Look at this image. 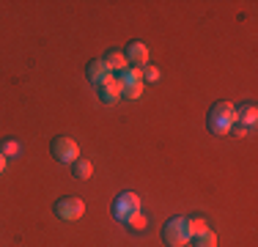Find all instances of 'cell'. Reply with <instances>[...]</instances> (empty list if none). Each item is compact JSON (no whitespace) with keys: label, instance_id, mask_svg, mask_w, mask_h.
Segmentation results:
<instances>
[{"label":"cell","instance_id":"6da1fadb","mask_svg":"<svg viewBox=\"0 0 258 247\" xmlns=\"http://www.w3.org/2000/svg\"><path fill=\"white\" fill-rule=\"evenodd\" d=\"M209 132L212 135H228L236 124V107L231 102H217L209 110Z\"/></svg>","mask_w":258,"mask_h":247},{"label":"cell","instance_id":"4fadbf2b","mask_svg":"<svg viewBox=\"0 0 258 247\" xmlns=\"http://www.w3.org/2000/svg\"><path fill=\"white\" fill-rule=\"evenodd\" d=\"M184 225H187L189 239L198 236V233H204V231H209V225H206V220H204V217H187V220H184Z\"/></svg>","mask_w":258,"mask_h":247},{"label":"cell","instance_id":"9c48e42d","mask_svg":"<svg viewBox=\"0 0 258 247\" xmlns=\"http://www.w3.org/2000/svg\"><path fill=\"white\" fill-rule=\"evenodd\" d=\"M104 66H107L110 72H124L126 69V55H124V49H107V52H104Z\"/></svg>","mask_w":258,"mask_h":247},{"label":"cell","instance_id":"5bb4252c","mask_svg":"<svg viewBox=\"0 0 258 247\" xmlns=\"http://www.w3.org/2000/svg\"><path fill=\"white\" fill-rule=\"evenodd\" d=\"M0 154H3L6 159H14L22 154V146L17 143V140H3V143H0Z\"/></svg>","mask_w":258,"mask_h":247},{"label":"cell","instance_id":"7a4b0ae2","mask_svg":"<svg viewBox=\"0 0 258 247\" xmlns=\"http://www.w3.org/2000/svg\"><path fill=\"white\" fill-rule=\"evenodd\" d=\"M162 242L168 247H184L189 242V233H187V225H184V217H176V220H168L162 225Z\"/></svg>","mask_w":258,"mask_h":247},{"label":"cell","instance_id":"30bf717a","mask_svg":"<svg viewBox=\"0 0 258 247\" xmlns=\"http://www.w3.org/2000/svg\"><path fill=\"white\" fill-rule=\"evenodd\" d=\"M236 121L242 124V127H247V129H255V121H258V107L253 102L250 104H244L242 110H236Z\"/></svg>","mask_w":258,"mask_h":247},{"label":"cell","instance_id":"52a82bcc","mask_svg":"<svg viewBox=\"0 0 258 247\" xmlns=\"http://www.w3.org/2000/svg\"><path fill=\"white\" fill-rule=\"evenodd\" d=\"M124 55H126V64L129 66H143L146 60H149V47L143 44V41H129L126 49H124Z\"/></svg>","mask_w":258,"mask_h":247},{"label":"cell","instance_id":"7c38bea8","mask_svg":"<svg viewBox=\"0 0 258 247\" xmlns=\"http://www.w3.org/2000/svg\"><path fill=\"white\" fill-rule=\"evenodd\" d=\"M72 173H75V178L88 181V178L94 176V165H91L88 159H77V162H72Z\"/></svg>","mask_w":258,"mask_h":247},{"label":"cell","instance_id":"2e32d148","mask_svg":"<svg viewBox=\"0 0 258 247\" xmlns=\"http://www.w3.org/2000/svg\"><path fill=\"white\" fill-rule=\"evenodd\" d=\"M126 228H129L132 233H143V231H146V217H143V212L132 214V217L126 220Z\"/></svg>","mask_w":258,"mask_h":247},{"label":"cell","instance_id":"277c9868","mask_svg":"<svg viewBox=\"0 0 258 247\" xmlns=\"http://www.w3.org/2000/svg\"><path fill=\"white\" fill-rule=\"evenodd\" d=\"M83 214H85V203H83V198L69 195V198H60V201L55 203V217H58V220L75 222V220L83 217Z\"/></svg>","mask_w":258,"mask_h":247},{"label":"cell","instance_id":"e0dca14e","mask_svg":"<svg viewBox=\"0 0 258 247\" xmlns=\"http://www.w3.org/2000/svg\"><path fill=\"white\" fill-rule=\"evenodd\" d=\"M121 96L124 99H140L143 96V83H135V85H124V91H121Z\"/></svg>","mask_w":258,"mask_h":247},{"label":"cell","instance_id":"8992f818","mask_svg":"<svg viewBox=\"0 0 258 247\" xmlns=\"http://www.w3.org/2000/svg\"><path fill=\"white\" fill-rule=\"evenodd\" d=\"M121 91H124V85H121L118 77H113V74H107V77H104L102 83L96 85V94H99V99H102V102H107V104L118 102V99H121Z\"/></svg>","mask_w":258,"mask_h":247},{"label":"cell","instance_id":"8fae6325","mask_svg":"<svg viewBox=\"0 0 258 247\" xmlns=\"http://www.w3.org/2000/svg\"><path fill=\"white\" fill-rule=\"evenodd\" d=\"M118 83H121V85L143 83V69H138V66H126L124 72H118Z\"/></svg>","mask_w":258,"mask_h":247},{"label":"cell","instance_id":"ba28073f","mask_svg":"<svg viewBox=\"0 0 258 247\" xmlns=\"http://www.w3.org/2000/svg\"><path fill=\"white\" fill-rule=\"evenodd\" d=\"M107 74H110V69L104 66V60H102V58H99V60H91V64L85 66V77H88V83L94 85V88L102 83L104 77H107Z\"/></svg>","mask_w":258,"mask_h":247},{"label":"cell","instance_id":"9a60e30c","mask_svg":"<svg viewBox=\"0 0 258 247\" xmlns=\"http://www.w3.org/2000/svg\"><path fill=\"white\" fill-rule=\"evenodd\" d=\"M192 244L195 247H217V233L204 231V233H198V236H192Z\"/></svg>","mask_w":258,"mask_h":247},{"label":"cell","instance_id":"3957f363","mask_svg":"<svg viewBox=\"0 0 258 247\" xmlns=\"http://www.w3.org/2000/svg\"><path fill=\"white\" fill-rule=\"evenodd\" d=\"M50 151H52V157L58 159V162H77L80 159V146L75 143L72 138H66V135H58V138L52 140V146H50Z\"/></svg>","mask_w":258,"mask_h":247},{"label":"cell","instance_id":"ac0fdd59","mask_svg":"<svg viewBox=\"0 0 258 247\" xmlns=\"http://www.w3.org/2000/svg\"><path fill=\"white\" fill-rule=\"evenodd\" d=\"M159 74H162V72H159L157 66H146V69H143V80H146V83H157Z\"/></svg>","mask_w":258,"mask_h":247},{"label":"cell","instance_id":"d6986e66","mask_svg":"<svg viewBox=\"0 0 258 247\" xmlns=\"http://www.w3.org/2000/svg\"><path fill=\"white\" fill-rule=\"evenodd\" d=\"M6 162H9V159H6V157H3V154H0V173H3V170H6Z\"/></svg>","mask_w":258,"mask_h":247},{"label":"cell","instance_id":"5b68a950","mask_svg":"<svg viewBox=\"0 0 258 247\" xmlns=\"http://www.w3.org/2000/svg\"><path fill=\"white\" fill-rule=\"evenodd\" d=\"M140 212V195L138 193H121L118 198H115V206H113V214L115 220L126 222L132 214Z\"/></svg>","mask_w":258,"mask_h":247}]
</instances>
